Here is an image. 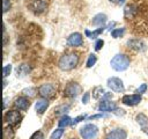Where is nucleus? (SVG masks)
Instances as JSON below:
<instances>
[{
	"label": "nucleus",
	"mask_w": 148,
	"mask_h": 139,
	"mask_svg": "<svg viewBox=\"0 0 148 139\" xmlns=\"http://www.w3.org/2000/svg\"><path fill=\"white\" fill-rule=\"evenodd\" d=\"M80 134L83 139H96L98 134V127L94 124H86L80 129Z\"/></svg>",
	"instance_id": "3"
},
{
	"label": "nucleus",
	"mask_w": 148,
	"mask_h": 139,
	"mask_svg": "<svg viewBox=\"0 0 148 139\" xmlns=\"http://www.w3.org/2000/svg\"><path fill=\"white\" fill-rule=\"evenodd\" d=\"M30 139H44V134H43L42 131H36V132L30 137Z\"/></svg>",
	"instance_id": "29"
},
{
	"label": "nucleus",
	"mask_w": 148,
	"mask_h": 139,
	"mask_svg": "<svg viewBox=\"0 0 148 139\" xmlns=\"http://www.w3.org/2000/svg\"><path fill=\"white\" fill-rule=\"evenodd\" d=\"M21 119H22V116H21V114H20L18 111H16V110H9V111L5 115V120H6V123H7L8 125H10V126H14V125L18 124Z\"/></svg>",
	"instance_id": "7"
},
{
	"label": "nucleus",
	"mask_w": 148,
	"mask_h": 139,
	"mask_svg": "<svg viewBox=\"0 0 148 139\" xmlns=\"http://www.w3.org/2000/svg\"><path fill=\"white\" fill-rule=\"evenodd\" d=\"M146 90H147V85H146V83H142V85L136 89V93H138V94H142V93H145Z\"/></svg>",
	"instance_id": "33"
},
{
	"label": "nucleus",
	"mask_w": 148,
	"mask_h": 139,
	"mask_svg": "<svg viewBox=\"0 0 148 139\" xmlns=\"http://www.w3.org/2000/svg\"><path fill=\"white\" fill-rule=\"evenodd\" d=\"M111 96H112V94H111V93H106V94H104V95H103L104 100H106V98H110Z\"/></svg>",
	"instance_id": "39"
},
{
	"label": "nucleus",
	"mask_w": 148,
	"mask_h": 139,
	"mask_svg": "<svg viewBox=\"0 0 148 139\" xmlns=\"http://www.w3.org/2000/svg\"><path fill=\"white\" fill-rule=\"evenodd\" d=\"M10 8V2L9 0H3V13H6Z\"/></svg>",
	"instance_id": "34"
},
{
	"label": "nucleus",
	"mask_w": 148,
	"mask_h": 139,
	"mask_svg": "<svg viewBox=\"0 0 148 139\" xmlns=\"http://www.w3.org/2000/svg\"><path fill=\"white\" fill-rule=\"evenodd\" d=\"M103 95H104V89L102 86H97L94 88V90H92V97L94 98H99Z\"/></svg>",
	"instance_id": "22"
},
{
	"label": "nucleus",
	"mask_w": 148,
	"mask_h": 139,
	"mask_svg": "<svg viewBox=\"0 0 148 139\" xmlns=\"http://www.w3.org/2000/svg\"><path fill=\"white\" fill-rule=\"evenodd\" d=\"M127 133L123 129H114L111 132H109L105 137V139H126Z\"/></svg>",
	"instance_id": "10"
},
{
	"label": "nucleus",
	"mask_w": 148,
	"mask_h": 139,
	"mask_svg": "<svg viewBox=\"0 0 148 139\" xmlns=\"http://www.w3.org/2000/svg\"><path fill=\"white\" fill-rule=\"evenodd\" d=\"M7 43V34H6V29L3 28V45H6Z\"/></svg>",
	"instance_id": "38"
},
{
	"label": "nucleus",
	"mask_w": 148,
	"mask_h": 139,
	"mask_svg": "<svg viewBox=\"0 0 148 139\" xmlns=\"http://www.w3.org/2000/svg\"><path fill=\"white\" fill-rule=\"evenodd\" d=\"M38 94L43 98H52L57 94V87L53 83H44V85L39 86Z\"/></svg>",
	"instance_id": "4"
},
{
	"label": "nucleus",
	"mask_w": 148,
	"mask_h": 139,
	"mask_svg": "<svg viewBox=\"0 0 148 139\" xmlns=\"http://www.w3.org/2000/svg\"><path fill=\"white\" fill-rule=\"evenodd\" d=\"M104 27H102V28H98V29H96V30H94V31H90V30H88V29H86V35H87V37H89V38H96L99 34H102L103 31H104Z\"/></svg>",
	"instance_id": "17"
},
{
	"label": "nucleus",
	"mask_w": 148,
	"mask_h": 139,
	"mask_svg": "<svg viewBox=\"0 0 148 139\" xmlns=\"http://www.w3.org/2000/svg\"><path fill=\"white\" fill-rule=\"evenodd\" d=\"M124 2H125V0H119V3H120V5L124 3Z\"/></svg>",
	"instance_id": "41"
},
{
	"label": "nucleus",
	"mask_w": 148,
	"mask_h": 139,
	"mask_svg": "<svg viewBox=\"0 0 148 139\" xmlns=\"http://www.w3.org/2000/svg\"><path fill=\"white\" fill-rule=\"evenodd\" d=\"M30 72V66L27 64H22L16 68V75L17 78H23Z\"/></svg>",
	"instance_id": "15"
},
{
	"label": "nucleus",
	"mask_w": 148,
	"mask_h": 139,
	"mask_svg": "<svg viewBox=\"0 0 148 139\" xmlns=\"http://www.w3.org/2000/svg\"><path fill=\"white\" fill-rule=\"evenodd\" d=\"M102 117H105V115H103V114H97V115H94V116L88 117V119H89V120H92V119H96V118H102Z\"/></svg>",
	"instance_id": "36"
},
{
	"label": "nucleus",
	"mask_w": 148,
	"mask_h": 139,
	"mask_svg": "<svg viewBox=\"0 0 148 139\" xmlns=\"http://www.w3.org/2000/svg\"><path fill=\"white\" fill-rule=\"evenodd\" d=\"M121 102L126 105L133 107L141 102V95L140 94H133V95H125L121 98Z\"/></svg>",
	"instance_id": "8"
},
{
	"label": "nucleus",
	"mask_w": 148,
	"mask_h": 139,
	"mask_svg": "<svg viewBox=\"0 0 148 139\" xmlns=\"http://www.w3.org/2000/svg\"><path fill=\"white\" fill-rule=\"evenodd\" d=\"M112 112H114V114H116V115H118V116H119V115H120V116H123V115L125 114V111H124L123 109H117V108H116Z\"/></svg>",
	"instance_id": "37"
},
{
	"label": "nucleus",
	"mask_w": 148,
	"mask_h": 139,
	"mask_svg": "<svg viewBox=\"0 0 148 139\" xmlns=\"http://www.w3.org/2000/svg\"><path fill=\"white\" fill-rule=\"evenodd\" d=\"M109 1H111V2H119V0H109Z\"/></svg>",
	"instance_id": "40"
},
{
	"label": "nucleus",
	"mask_w": 148,
	"mask_h": 139,
	"mask_svg": "<svg viewBox=\"0 0 148 139\" xmlns=\"http://www.w3.org/2000/svg\"><path fill=\"white\" fill-rule=\"evenodd\" d=\"M47 107H49V101H47V98L38 100V101L35 103V109H36V111H37L39 115H42V114L47 109Z\"/></svg>",
	"instance_id": "14"
},
{
	"label": "nucleus",
	"mask_w": 148,
	"mask_h": 139,
	"mask_svg": "<svg viewBox=\"0 0 148 139\" xmlns=\"http://www.w3.org/2000/svg\"><path fill=\"white\" fill-rule=\"evenodd\" d=\"M45 2L43 0H36L34 2V9L36 13H42L44 9H45Z\"/></svg>",
	"instance_id": "19"
},
{
	"label": "nucleus",
	"mask_w": 148,
	"mask_h": 139,
	"mask_svg": "<svg viewBox=\"0 0 148 139\" xmlns=\"http://www.w3.org/2000/svg\"><path fill=\"white\" fill-rule=\"evenodd\" d=\"M135 120H136L138 124L141 125L142 127H145V126L148 124V117H147L145 114H139V115H136Z\"/></svg>",
	"instance_id": "18"
},
{
	"label": "nucleus",
	"mask_w": 148,
	"mask_h": 139,
	"mask_svg": "<svg viewBox=\"0 0 148 139\" xmlns=\"http://www.w3.org/2000/svg\"><path fill=\"white\" fill-rule=\"evenodd\" d=\"M89 97H90V94L89 93H84V95L82 97V103L83 104H87L89 102Z\"/></svg>",
	"instance_id": "35"
},
{
	"label": "nucleus",
	"mask_w": 148,
	"mask_h": 139,
	"mask_svg": "<svg viewBox=\"0 0 148 139\" xmlns=\"http://www.w3.org/2000/svg\"><path fill=\"white\" fill-rule=\"evenodd\" d=\"M124 32H125V28H117V29H113V30L111 31V36H112L113 38H118V37H120V36H123Z\"/></svg>",
	"instance_id": "23"
},
{
	"label": "nucleus",
	"mask_w": 148,
	"mask_h": 139,
	"mask_svg": "<svg viewBox=\"0 0 148 139\" xmlns=\"http://www.w3.org/2000/svg\"><path fill=\"white\" fill-rule=\"evenodd\" d=\"M62 134H64V130H62V127L57 129V130L51 134V139H60Z\"/></svg>",
	"instance_id": "26"
},
{
	"label": "nucleus",
	"mask_w": 148,
	"mask_h": 139,
	"mask_svg": "<svg viewBox=\"0 0 148 139\" xmlns=\"http://www.w3.org/2000/svg\"><path fill=\"white\" fill-rule=\"evenodd\" d=\"M22 93L25 95V96H29V97H34L36 95V89L34 87H28V88H24L22 90Z\"/></svg>",
	"instance_id": "24"
},
{
	"label": "nucleus",
	"mask_w": 148,
	"mask_h": 139,
	"mask_svg": "<svg viewBox=\"0 0 148 139\" xmlns=\"http://www.w3.org/2000/svg\"><path fill=\"white\" fill-rule=\"evenodd\" d=\"M68 109H69V105H60V107H58L56 109V115H59V114H64L65 115V112Z\"/></svg>",
	"instance_id": "27"
},
{
	"label": "nucleus",
	"mask_w": 148,
	"mask_h": 139,
	"mask_svg": "<svg viewBox=\"0 0 148 139\" xmlns=\"http://www.w3.org/2000/svg\"><path fill=\"white\" fill-rule=\"evenodd\" d=\"M10 71H12V65H10V64H8V65H6V66L3 67V71H2V74H3V78H6L7 75H9V73H10Z\"/></svg>",
	"instance_id": "30"
},
{
	"label": "nucleus",
	"mask_w": 148,
	"mask_h": 139,
	"mask_svg": "<svg viewBox=\"0 0 148 139\" xmlns=\"http://www.w3.org/2000/svg\"><path fill=\"white\" fill-rule=\"evenodd\" d=\"M133 8H134V6H127L125 8V16L126 17H131V16L134 15L135 12H133Z\"/></svg>",
	"instance_id": "28"
},
{
	"label": "nucleus",
	"mask_w": 148,
	"mask_h": 139,
	"mask_svg": "<svg viewBox=\"0 0 148 139\" xmlns=\"http://www.w3.org/2000/svg\"><path fill=\"white\" fill-rule=\"evenodd\" d=\"M105 22H106V15L105 14H102V13L96 14L92 17V21H91V23L94 25H103Z\"/></svg>",
	"instance_id": "16"
},
{
	"label": "nucleus",
	"mask_w": 148,
	"mask_h": 139,
	"mask_svg": "<svg viewBox=\"0 0 148 139\" xmlns=\"http://www.w3.org/2000/svg\"><path fill=\"white\" fill-rule=\"evenodd\" d=\"M116 108H117L116 103L112 102V101H109V100H103V101L98 104V110H99V111H103V112L113 111Z\"/></svg>",
	"instance_id": "11"
},
{
	"label": "nucleus",
	"mask_w": 148,
	"mask_h": 139,
	"mask_svg": "<svg viewBox=\"0 0 148 139\" xmlns=\"http://www.w3.org/2000/svg\"><path fill=\"white\" fill-rule=\"evenodd\" d=\"M67 43L71 46H81L83 44L82 35L80 32H74V34L69 35V37L67 38Z\"/></svg>",
	"instance_id": "9"
},
{
	"label": "nucleus",
	"mask_w": 148,
	"mask_h": 139,
	"mask_svg": "<svg viewBox=\"0 0 148 139\" xmlns=\"http://www.w3.org/2000/svg\"><path fill=\"white\" fill-rule=\"evenodd\" d=\"M103 45H104V41H103V39H97L96 43H95V50H96V51L101 50V49L103 47Z\"/></svg>",
	"instance_id": "32"
},
{
	"label": "nucleus",
	"mask_w": 148,
	"mask_h": 139,
	"mask_svg": "<svg viewBox=\"0 0 148 139\" xmlns=\"http://www.w3.org/2000/svg\"><path fill=\"white\" fill-rule=\"evenodd\" d=\"M106 85H108V87H109L111 90H113V92H116V93H123V92L125 90V87H124L123 81H121L119 78H116V76L109 78L108 81H106Z\"/></svg>",
	"instance_id": "6"
},
{
	"label": "nucleus",
	"mask_w": 148,
	"mask_h": 139,
	"mask_svg": "<svg viewBox=\"0 0 148 139\" xmlns=\"http://www.w3.org/2000/svg\"><path fill=\"white\" fill-rule=\"evenodd\" d=\"M84 119V115H81V116H77V117H75L74 119H72V123H71V125H76L77 123H80L81 120H83Z\"/></svg>",
	"instance_id": "31"
},
{
	"label": "nucleus",
	"mask_w": 148,
	"mask_h": 139,
	"mask_svg": "<svg viewBox=\"0 0 148 139\" xmlns=\"http://www.w3.org/2000/svg\"><path fill=\"white\" fill-rule=\"evenodd\" d=\"M14 104L18 110H27L30 105V102L27 97H18V98L15 100Z\"/></svg>",
	"instance_id": "13"
},
{
	"label": "nucleus",
	"mask_w": 148,
	"mask_h": 139,
	"mask_svg": "<svg viewBox=\"0 0 148 139\" xmlns=\"http://www.w3.org/2000/svg\"><path fill=\"white\" fill-rule=\"evenodd\" d=\"M110 65L111 67L117 71V72H123V71H126L128 67H130V59L125 54H116L111 61H110Z\"/></svg>",
	"instance_id": "2"
},
{
	"label": "nucleus",
	"mask_w": 148,
	"mask_h": 139,
	"mask_svg": "<svg viewBox=\"0 0 148 139\" xmlns=\"http://www.w3.org/2000/svg\"><path fill=\"white\" fill-rule=\"evenodd\" d=\"M71 123H72V119L69 118V116H67V115H62L58 124H59V127H66V126L71 125Z\"/></svg>",
	"instance_id": "20"
},
{
	"label": "nucleus",
	"mask_w": 148,
	"mask_h": 139,
	"mask_svg": "<svg viewBox=\"0 0 148 139\" xmlns=\"http://www.w3.org/2000/svg\"><path fill=\"white\" fill-rule=\"evenodd\" d=\"M127 45L135 51L142 52L146 50V44L140 39H130V41H127Z\"/></svg>",
	"instance_id": "12"
},
{
	"label": "nucleus",
	"mask_w": 148,
	"mask_h": 139,
	"mask_svg": "<svg viewBox=\"0 0 148 139\" xmlns=\"http://www.w3.org/2000/svg\"><path fill=\"white\" fill-rule=\"evenodd\" d=\"M14 138V131L10 125L6 126L3 129V139H13Z\"/></svg>",
	"instance_id": "21"
},
{
	"label": "nucleus",
	"mask_w": 148,
	"mask_h": 139,
	"mask_svg": "<svg viewBox=\"0 0 148 139\" xmlns=\"http://www.w3.org/2000/svg\"><path fill=\"white\" fill-rule=\"evenodd\" d=\"M73 139H75V138H73Z\"/></svg>",
	"instance_id": "42"
},
{
	"label": "nucleus",
	"mask_w": 148,
	"mask_h": 139,
	"mask_svg": "<svg viewBox=\"0 0 148 139\" xmlns=\"http://www.w3.org/2000/svg\"><path fill=\"white\" fill-rule=\"evenodd\" d=\"M77 63H79V56L76 53H68V54H64L59 59L58 66L62 71H71L77 65Z\"/></svg>",
	"instance_id": "1"
},
{
	"label": "nucleus",
	"mask_w": 148,
	"mask_h": 139,
	"mask_svg": "<svg viewBox=\"0 0 148 139\" xmlns=\"http://www.w3.org/2000/svg\"><path fill=\"white\" fill-rule=\"evenodd\" d=\"M96 61H97V57H96V54H94V53L89 54L88 60H87V67H92V66L96 64Z\"/></svg>",
	"instance_id": "25"
},
{
	"label": "nucleus",
	"mask_w": 148,
	"mask_h": 139,
	"mask_svg": "<svg viewBox=\"0 0 148 139\" xmlns=\"http://www.w3.org/2000/svg\"><path fill=\"white\" fill-rule=\"evenodd\" d=\"M81 92H82V87L77 82H69V83L66 85L64 94H65V96L73 98V97L79 96L81 94Z\"/></svg>",
	"instance_id": "5"
}]
</instances>
